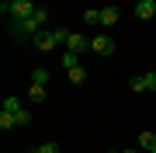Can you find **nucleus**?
Listing matches in <instances>:
<instances>
[{"mask_svg": "<svg viewBox=\"0 0 156 153\" xmlns=\"http://www.w3.org/2000/svg\"><path fill=\"white\" fill-rule=\"evenodd\" d=\"M0 129H4V132L7 129H17V115L14 111H0Z\"/></svg>", "mask_w": 156, "mask_h": 153, "instance_id": "9d476101", "label": "nucleus"}, {"mask_svg": "<svg viewBox=\"0 0 156 153\" xmlns=\"http://www.w3.org/2000/svg\"><path fill=\"white\" fill-rule=\"evenodd\" d=\"M90 52L111 56V52H115V38H111V35H94V38H90Z\"/></svg>", "mask_w": 156, "mask_h": 153, "instance_id": "20e7f679", "label": "nucleus"}, {"mask_svg": "<svg viewBox=\"0 0 156 153\" xmlns=\"http://www.w3.org/2000/svg\"><path fill=\"white\" fill-rule=\"evenodd\" d=\"M153 4H156V0H153Z\"/></svg>", "mask_w": 156, "mask_h": 153, "instance_id": "412c9836", "label": "nucleus"}, {"mask_svg": "<svg viewBox=\"0 0 156 153\" xmlns=\"http://www.w3.org/2000/svg\"><path fill=\"white\" fill-rule=\"evenodd\" d=\"M49 21V11H45V7H38V11H35L28 21H21V24H11V31L17 35V38H24V35H38V28L42 24Z\"/></svg>", "mask_w": 156, "mask_h": 153, "instance_id": "f03ea898", "label": "nucleus"}, {"mask_svg": "<svg viewBox=\"0 0 156 153\" xmlns=\"http://www.w3.org/2000/svg\"><path fill=\"white\" fill-rule=\"evenodd\" d=\"M76 66H80V52H69L66 49V52H62V70L69 73V70H76Z\"/></svg>", "mask_w": 156, "mask_h": 153, "instance_id": "1a4fd4ad", "label": "nucleus"}, {"mask_svg": "<svg viewBox=\"0 0 156 153\" xmlns=\"http://www.w3.org/2000/svg\"><path fill=\"white\" fill-rule=\"evenodd\" d=\"M31 84H49V70H35V73H31Z\"/></svg>", "mask_w": 156, "mask_h": 153, "instance_id": "4468645a", "label": "nucleus"}, {"mask_svg": "<svg viewBox=\"0 0 156 153\" xmlns=\"http://www.w3.org/2000/svg\"><path fill=\"white\" fill-rule=\"evenodd\" d=\"M149 153H156V146H153V150H149Z\"/></svg>", "mask_w": 156, "mask_h": 153, "instance_id": "aec40b11", "label": "nucleus"}, {"mask_svg": "<svg viewBox=\"0 0 156 153\" xmlns=\"http://www.w3.org/2000/svg\"><path fill=\"white\" fill-rule=\"evenodd\" d=\"M156 146V132H139V150H153Z\"/></svg>", "mask_w": 156, "mask_h": 153, "instance_id": "9b49d317", "label": "nucleus"}, {"mask_svg": "<svg viewBox=\"0 0 156 153\" xmlns=\"http://www.w3.org/2000/svg\"><path fill=\"white\" fill-rule=\"evenodd\" d=\"M83 21L87 24H101V11H97V7H87V11H83Z\"/></svg>", "mask_w": 156, "mask_h": 153, "instance_id": "f8f14e48", "label": "nucleus"}, {"mask_svg": "<svg viewBox=\"0 0 156 153\" xmlns=\"http://www.w3.org/2000/svg\"><path fill=\"white\" fill-rule=\"evenodd\" d=\"M4 111H21V101H17V97H7V101H4Z\"/></svg>", "mask_w": 156, "mask_h": 153, "instance_id": "f3484780", "label": "nucleus"}, {"mask_svg": "<svg viewBox=\"0 0 156 153\" xmlns=\"http://www.w3.org/2000/svg\"><path fill=\"white\" fill-rule=\"evenodd\" d=\"M153 14H156V4H153V0H139V4H135V17H139V21H149Z\"/></svg>", "mask_w": 156, "mask_h": 153, "instance_id": "0eeeda50", "label": "nucleus"}, {"mask_svg": "<svg viewBox=\"0 0 156 153\" xmlns=\"http://www.w3.org/2000/svg\"><path fill=\"white\" fill-rule=\"evenodd\" d=\"M38 11V0H0V14L7 17L11 24H21Z\"/></svg>", "mask_w": 156, "mask_h": 153, "instance_id": "f257e3e1", "label": "nucleus"}, {"mask_svg": "<svg viewBox=\"0 0 156 153\" xmlns=\"http://www.w3.org/2000/svg\"><path fill=\"white\" fill-rule=\"evenodd\" d=\"M83 80H87V70H83V66L69 70V84H83Z\"/></svg>", "mask_w": 156, "mask_h": 153, "instance_id": "ddd939ff", "label": "nucleus"}, {"mask_svg": "<svg viewBox=\"0 0 156 153\" xmlns=\"http://www.w3.org/2000/svg\"><path fill=\"white\" fill-rule=\"evenodd\" d=\"M132 91H156V73H146V77H132Z\"/></svg>", "mask_w": 156, "mask_h": 153, "instance_id": "423d86ee", "label": "nucleus"}, {"mask_svg": "<svg viewBox=\"0 0 156 153\" xmlns=\"http://www.w3.org/2000/svg\"><path fill=\"white\" fill-rule=\"evenodd\" d=\"M56 46H59V31H56V28H49V31H38V35H35V49H38V52H52Z\"/></svg>", "mask_w": 156, "mask_h": 153, "instance_id": "7ed1b4c3", "label": "nucleus"}, {"mask_svg": "<svg viewBox=\"0 0 156 153\" xmlns=\"http://www.w3.org/2000/svg\"><path fill=\"white\" fill-rule=\"evenodd\" d=\"M62 46H66L69 52H90V38H87V35H76V31H69Z\"/></svg>", "mask_w": 156, "mask_h": 153, "instance_id": "39448f33", "label": "nucleus"}, {"mask_svg": "<svg viewBox=\"0 0 156 153\" xmlns=\"http://www.w3.org/2000/svg\"><path fill=\"white\" fill-rule=\"evenodd\" d=\"M101 24L104 28H115L118 24V7H101Z\"/></svg>", "mask_w": 156, "mask_h": 153, "instance_id": "6e6552de", "label": "nucleus"}, {"mask_svg": "<svg viewBox=\"0 0 156 153\" xmlns=\"http://www.w3.org/2000/svg\"><path fill=\"white\" fill-rule=\"evenodd\" d=\"M31 101H45V84H31Z\"/></svg>", "mask_w": 156, "mask_h": 153, "instance_id": "2eb2a0df", "label": "nucleus"}, {"mask_svg": "<svg viewBox=\"0 0 156 153\" xmlns=\"http://www.w3.org/2000/svg\"><path fill=\"white\" fill-rule=\"evenodd\" d=\"M31 122V115L28 111H24V108H21V111H17V129H24V125H28Z\"/></svg>", "mask_w": 156, "mask_h": 153, "instance_id": "a211bd4d", "label": "nucleus"}, {"mask_svg": "<svg viewBox=\"0 0 156 153\" xmlns=\"http://www.w3.org/2000/svg\"><path fill=\"white\" fill-rule=\"evenodd\" d=\"M108 153H115V150H108ZM122 153H139V150H122Z\"/></svg>", "mask_w": 156, "mask_h": 153, "instance_id": "6ab92c4d", "label": "nucleus"}, {"mask_svg": "<svg viewBox=\"0 0 156 153\" xmlns=\"http://www.w3.org/2000/svg\"><path fill=\"white\" fill-rule=\"evenodd\" d=\"M31 153H59V143H42V146H35Z\"/></svg>", "mask_w": 156, "mask_h": 153, "instance_id": "dca6fc26", "label": "nucleus"}]
</instances>
